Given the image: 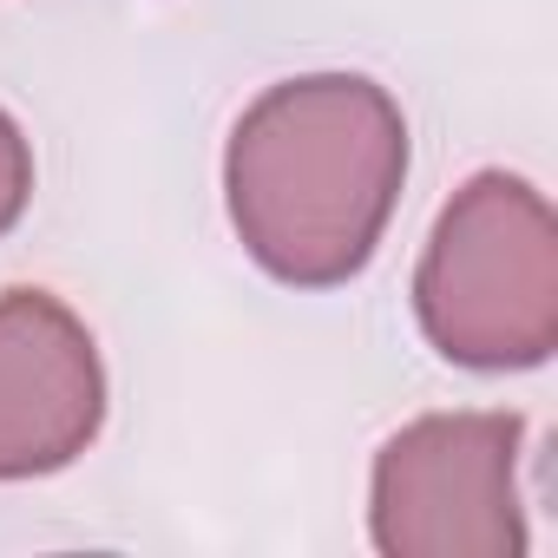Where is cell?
<instances>
[{"instance_id":"obj_4","label":"cell","mask_w":558,"mask_h":558,"mask_svg":"<svg viewBox=\"0 0 558 558\" xmlns=\"http://www.w3.org/2000/svg\"><path fill=\"white\" fill-rule=\"evenodd\" d=\"M106 421L93 329L47 290L0 296V480L73 466Z\"/></svg>"},{"instance_id":"obj_2","label":"cell","mask_w":558,"mask_h":558,"mask_svg":"<svg viewBox=\"0 0 558 558\" xmlns=\"http://www.w3.org/2000/svg\"><path fill=\"white\" fill-rule=\"evenodd\" d=\"M421 336L480 375L538 368L558 349V223L538 184L480 171L440 210L414 269Z\"/></svg>"},{"instance_id":"obj_5","label":"cell","mask_w":558,"mask_h":558,"mask_svg":"<svg viewBox=\"0 0 558 558\" xmlns=\"http://www.w3.org/2000/svg\"><path fill=\"white\" fill-rule=\"evenodd\" d=\"M27 197H34V151H27L21 125H14L8 112H0V236H8V230L21 223Z\"/></svg>"},{"instance_id":"obj_3","label":"cell","mask_w":558,"mask_h":558,"mask_svg":"<svg viewBox=\"0 0 558 558\" xmlns=\"http://www.w3.org/2000/svg\"><path fill=\"white\" fill-rule=\"evenodd\" d=\"M519 414H421L375 453L368 532L388 558H519Z\"/></svg>"},{"instance_id":"obj_1","label":"cell","mask_w":558,"mask_h":558,"mask_svg":"<svg viewBox=\"0 0 558 558\" xmlns=\"http://www.w3.org/2000/svg\"><path fill=\"white\" fill-rule=\"evenodd\" d=\"M408 178V119L362 73L269 86L230 132L223 197L243 250L290 290H336L375 256Z\"/></svg>"}]
</instances>
